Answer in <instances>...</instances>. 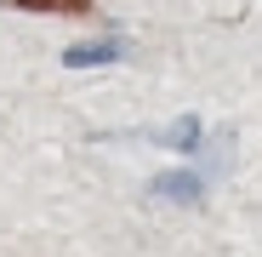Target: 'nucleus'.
I'll return each mask as SVG.
<instances>
[{
  "mask_svg": "<svg viewBox=\"0 0 262 257\" xmlns=\"http://www.w3.org/2000/svg\"><path fill=\"white\" fill-rule=\"evenodd\" d=\"M125 52H131L125 34H103V40H85V46H69L63 63H69V69H97V63H120Z\"/></svg>",
  "mask_w": 262,
  "mask_h": 257,
  "instance_id": "1",
  "label": "nucleus"
},
{
  "mask_svg": "<svg viewBox=\"0 0 262 257\" xmlns=\"http://www.w3.org/2000/svg\"><path fill=\"white\" fill-rule=\"evenodd\" d=\"M148 194H154V200H177V206H194V200L205 194V177H200V171H160V177L148 183Z\"/></svg>",
  "mask_w": 262,
  "mask_h": 257,
  "instance_id": "2",
  "label": "nucleus"
},
{
  "mask_svg": "<svg viewBox=\"0 0 262 257\" xmlns=\"http://www.w3.org/2000/svg\"><path fill=\"white\" fill-rule=\"evenodd\" d=\"M148 137H154V143H165V149H183V154H188V149L200 143V120H194V114H183V120L160 126V132H148Z\"/></svg>",
  "mask_w": 262,
  "mask_h": 257,
  "instance_id": "3",
  "label": "nucleus"
},
{
  "mask_svg": "<svg viewBox=\"0 0 262 257\" xmlns=\"http://www.w3.org/2000/svg\"><path fill=\"white\" fill-rule=\"evenodd\" d=\"M17 6H29V12H85L92 0H17Z\"/></svg>",
  "mask_w": 262,
  "mask_h": 257,
  "instance_id": "4",
  "label": "nucleus"
}]
</instances>
